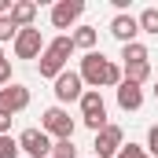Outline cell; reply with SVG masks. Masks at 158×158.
<instances>
[{"label":"cell","instance_id":"cell-9","mask_svg":"<svg viewBox=\"0 0 158 158\" xmlns=\"http://www.w3.org/2000/svg\"><path fill=\"white\" fill-rule=\"evenodd\" d=\"M44 48H48V44L40 37V30H33V26H30V30H19V37H15V55H19V59H40Z\"/></svg>","mask_w":158,"mask_h":158},{"label":"cell","instance_id":"cell-6","mask_svg":"<svg viewBox=\"0 0 158 158\" xmlns=\"http://www.w3.org/2000/svg\"><path fill=\"white\" fill-rule=\"evenodd\" d=\"M96 158H114L125 147V132H121V125H107V129H99L96 132Z\"/></svg>","mask_w":158,"mask_h":158},{"label":"cell","instance_id":"cell-18","mask_svg":"<svg viewBox=\"0 0 158 158\" xmlns=\"http://www.w3.org/2000/svg\"><path fill=\"white\" fill-rule=\"evenodd\" d=\"M52 158H77L74 140H55V143H52Z\"/></svg>","mask_w":158,"mask_h":158},{"label":"cell","instance_id":"cell-14","mask_svg":"<svg viewBox=\"0 0 158 158\" xmlns=\"http://www.w3.org/2000/svg\"><path fill=\"white\" fill-rule=\"evenodd\" d=\"M70 37H74V48H81V52L88 55V52H96V40H99V33H96V26H77Z\"/></svg>","mask_w":158,"mask_h":158},{"label":"cell","instance_id":"cell-1","mask_svg":"<svg viewBox=\"0 0 158 158\" xmlns=\"http://www.w3.org/2000/svg\"><path fill=\"white\" fill-rule=\"evenodd\" d=\"M70 52H74V37H70V33H59L55 40H48V48H44V55H40V63H37L40 77H52V81H55L63 70H66Z\"/></svg>","mask_w":158,"mask_h":158},{"label":"cell","instance_id":"cell-19","mask_svg":"<svg viewBox=\"0 0 158 158\" xmlns=\"http://www.w3.org/2000/svg\"><path fill=\"white\" fill-rule=\"evenodd\" d=\"M19 37V26L11 22V15H0V44L4 40H15Z\"/></svg>","mask_w":158,"mask_h":158},{"label":"cell","instance_id":"cell-17","mask_svg":"<svg viewBox=\"0 0 158 158\" xmlns=\"http://www.w3.org/2000/svg\"><path fill=\"white\" fill-rule=\"evenodd\" d=\"M136 22H140V33H155L158 37V7H143L136 15Z\"/></svg>","mask_w":158,"mask_h":158},{"label":"cell","instance_id":"cell-12","mask_svg":"<svg viewBox=\"0 0 158 158\" xmlns=\"http://www.w3.org/2000/svg\"><path fill=\"white\" fill-rule=\"evenodd\" d=\"M118 107L121 110H140L143 107V88L132 85V81H121L118 85Z\"/></svg>","mask_w":158,"mask_h":158},{"label":"cell","instance_id":"cell-25","mask_svg":"<svg viewBox=\"0 0 158 158\" xmlns=\"http://www.w3.org/2000/svg\"><path fill=\"white\" fill-rule=\"evenodd\" d=\"M155 99H158V85H155Z\"/></svg>","mask_w":158,"mask_h":158},{"label":"cell","instance_id":"cell-13","mask_svg":"<svg viewBox=\"0 0 158 158\" xmlns=\"http://www.w3.org/2000/svg\"><path fill=\"white\" fill-rule=\"evenodd\" d=\"M33 19H37V4H33V0H15V7H11V22H15L19 30H30Z\"/></svg>","mask_w":158,"mask_h":158},{"label":"cell","instance_id":"cell-22","mask_svg":"<svg viewBox=\"0 0 158 158\" xmlns=\"http://www.w3.org/2000/svg\"><path fill=\"white\" fill-rule=\"evenodd\" d=\"M147 151L158 158V125H151V129H147Z\"/></svg>","mask_w":158,"mask_h":158},{"label":"cell","instance_id":"cell-27","mask_svg":"<svg viewBox=\"0 0 158 158\" xmlns=\"http://www.w3.org/2000/svg\"><path fill=\"white\" fill-rule=\"evenodd\" d=\"M147 158H151V155H147Z\"/></svg>","mask_w":158,"mask_h":158},{"label":"cell","instance_id":"cell-23","mask_svg":"<svg viewBox=\"0 0 158 158\" xmlns=\"http://www.w3.org/2000/svg\"><path fill=\"white\" fill-rule=\"evenodd\" d=\"M7 85H11V59L0 63V88H7Z\"/></svg>","mask_w":158,"mask_h":158},{"label":"cell","instance_id":"cell-20","mask_svg":"<svg viewBox=\"0 0 158 158\" xmlns=\"http://www.w3.org/2000/svg\"><path fill=\"white\" fill-rule=\"evenodd\" d=\"M19 140H11V136H0V158H19Z\"/></svg>","mask_w":158,"mask_h":158},{"label":"cell","instance_id":"cell-24","mask_svg":"<svg viewBox=\"0 0 158 158\" xmlns=\"http://www.w3.org/2000/svg\"><path fill=\"white\" fill-rule=\"evenodd\" d=\"M0 136H11V118L7 114H0Z\"/></svg>","mask_w":158,"mask_h":158},{"label":"cell","instance_id":"cell-15","mask_svg":"<svg viewBox=\"0 0 158 158\" xmlns=\"http://www.w3.org/2000/svg\"><path fill=\"white\" fill-rule=\"evenodd\" d=\"M151 59V52L140 44V40H132V44H121V66L125 63H147Z\"/></svg>","mask_w":158,"mask_h":158},{"label":"cell","instance_id":"cell-7","mask_svg":"<svg viewBox=\"0 0 158 158\" xmlns=\"http://www.w3.org/2000/svg\"><path fill=\"white\" fill-rule=\"evenodd\" d=\"M55 99L59 103H74V99H81L85 96V81H81V74L77 70H63L59 77H55Z\"/></svg>","mask_w":158,"mask_h":158},{"label":"cell","instance_id":"cell-2","mask_svg":"<svg viewBox=\"0 0 158 158\" xmlns=\"http://www.w3.org/2000/svg\"><path fill=\"white\" fill-rule=\"evenodd\" d=\"M110 66H114V59H107L103 52H88L85 59H81V81L85 85H92V88H107V74H110Z\"/></svg>","mask_w":158,"mask_h":158},{"label":"cell","instance_id":"cell-5","mask_svg":"<svg viewBox=\"0 0 158 158\" xmlns=\"http://www.w3.org/2000/svg\"><path fill=\"white\" fill-rule=\"evenodd\" d=\"M19 151H26L30 158H52V136L44 129H22L19 132Z\"/></svg>","mask_w":158,"mask_h":158},{"label":"cell","instance_id":"cell-26","mask_svg":"<svg viewBox=\"0 0 158 158\" xmlns=\"http://www.w3.org/2000/svg\"><path fill=\"white\" fill-rule=\"evenodd\" d=\"M0 63H4V52H0Z\"/></svg>","mask_w":158,"mask_h":158},{"label":"cell","instance_id":"cell-3","mask_svg":"<svg viewBox=\"0 0 158 158\" xmlns=\"http://www.w3.org/2000/svg\"><path fill=\"white\" fill-rule=\"evenodd\" d=\"M77 103H81V121H85L92 132H99V129L110 125V121H107V103H103V96H99L96 88H88Z\"/></svg>","mask_w":158,"mask_h":158},{"label":"cell","instance_id":"cell-10","mask_svg":"<svg viewBox=\"0 0 158 158\" xmlns=\"http://www.w3.org/2000/svg\"><path fill=\"white\" fill-rule=\"evenodd\" d=\"M81 15H85V0H59L52 7V26L55 30H70Z\"/></svg>","mask_w":158,"mask_h":158},{"label":"cell","instance_id":"cell-11","mask_svg":"<svg viewBox=\"0 0 158 158\" xmlns=\"http://www.w3.org/2000/svg\"><path fill=\"white\" fill-rule=\"evenodd\" d=\"M136 33H140V22H136L129 11L110 19V37H114V40H121V44H132V40H136Z\"/></svg>","mask_w":158,"mask_h":158},{"label":"cell","instance_id":"cell-4","mask_svg":"<svg viewBox=\"0 0 158 158\" xmlns=\"http://www.w3.org/2000/svg\"><path fill=\"white\" fill-rule=\"evenodd\" d=\"M40 129L55 140H74V118L63 110V107H48L40 114Z\"/></svg>","mask_w":158,"mask_h":158},{"label":"cell","instance_id":"cell-8","mask_svg":"<svg viewBox=\"0 0 158 158\" xmlns=\"http://www.w3.org/2000/svg\"><path fill=\"white\" fill-rule=\"evenodd\" d=\"M30 107V88L26 85H7V88H0V114H19V110H26Z\"/></svg>","mask_w":158,"mask_h":158},{"label":"cell","instance_id":"cell-16","mask_svg":"<svg viewBox=\"0 0 158 158\" xmlns=\"http://www.w3.org/2000/svg\"><path fill=\"white\" fill-rule=\"evenodd\" d=\"M121 74H125V81H132V85H143V81L151 77V63H125Z\"/></svg>","mask_w":158,"mask_h":158},{"label":"cell","instance_id":"cell-21","mask_svg":"<svg viewBox=\"0 0 158 158\" xmlns=\"http://www.w3.org/2000/svg\"><path fill=\"white\" fill-rule=\"evenodd\" d=\"M114 158H147V151H143V147H136V143H125Z\"/></svg>","mask_w":158,"mask_h":158}]
</instances>
